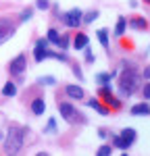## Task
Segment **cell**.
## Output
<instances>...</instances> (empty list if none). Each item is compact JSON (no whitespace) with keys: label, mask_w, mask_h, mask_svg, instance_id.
<instances>
[{"label":"cell","mask_w":150,"mask_h":156,"mask_svg":"<svg viewBox=\"0 0 150 156\" xmlns=\"http://www.w3.org/2000/svg\"><path fill=\"white\" fill-rule=\"evenodd\" d=\"M140 81H142V75L138 71V67L134 62H121V69L117 73V90L123 98H131L140 90Z\"/></svg>","instance_id":"obj_1"},{"label":"cell","mask_w":150,"mask_h":156,"mask_svg":"<svg viewBox=\"0 0 150 156\" xmlns=\"http://www.w3.org/2000/svg\"><path fill=\"white\" fill-rule=\"evenodd\" d=\"M88 106L92 108V110H96L98 115H102V117H109V115H111V108L106 106L100 98H90V100H88Z\"/></svg>","instance_id":"obj_10"},{"label":"cell","mask_w":150,"mask_h":156,"mask_svg":"<svg viewBox=\"0 0 150 156\" xmlns=\"http://www.w3.org/2000/svg\"><path fill=\"white\" fill-rule=\"evenodd\" d=\"M100 17V11H86L84 12V19H81V23L84 25H92L96 19Z\"/></svg>","instance_id":"obj_23"},{"label":"cell","mask_w":150,"mask_h":156,"mask_svg":"<svg viewBox=\"0 0 150 156\" xmlns=\"http://www.w3.org/2000/svg\"><path fill=\"white\" fill-rule=\"evenodd\" d=\"M119 48H121V50H127V52H131V50L136 48V46H134V40H131V37L121 36V37H119Z\"/></svg>","instance_id":"obj_24"},{"label":"cell","mask_w":150,"mask_h":156,"mask_svg":"<svg viewBox=\"0 0 150 156\" xmlns=\"http://www.w3.org/2000/svg\"><path fill=\"white\" fill-rule=\"evenodd\" d=\"M119 135L125 140V144L129 146V148L136 144V140H138V131L134 129V127H125V129H121V133H119Z\"/></svg>","instance_id":"obj_14"},{"label":"cell","mask_w":150,"mask_h":156,"mask_svg":"<svg viewBox=\"0 0 150 156\" xmlns=\"http://www.w3.org/2000/svg\"><path fill=\"white\" fill-rule=\"evenodd\" d=\"M117 73H119V69H115V71H111V73L100 71L94 79H96V83H98V85H104V83H111V79H112V77H117Z\"/></svg>","instance_id":"obj_16"},{"label":"cell","mask_w":150,"mask_h":156,"mask_svg":"<svg viewBox=\"0 0 150 156\" xmlns=\"http://www.w3.org/2000/svg\"><path fill=\"white\" fill-rule=\"evenodd\" d=\"M142 2H144V4H148V6H150V0H142Z\"/></svg>","instance_id":"obj_37"},{"label":"cell","mask_w":150,"mask_h":156,"mask_svg":"<svg viewBox=\"0 0 150 156\" xmlns=\"http://www.w3.org/2000/svg\"><path fill=\"white\" fill-rule=\"evenodd\" d=\"M96 94H98L96 98H100V100H102L104 104H106V102H109V100H111V98L115 96V92H112V85H111V83L98 85V90H96Z\"/></svg>","instance_id":"obj_13"},{"label":"cell","mask_w":150,"mask_h":156,"mask_svg":"<svg viewBox=\"0 0 150 156\" xmlns=\"http://www.w3.org/2000/svg\"><path fill=\"white\" fill-rule=\"evenodd\" d=\"M111 146H112V148L123 150V152H127V150H129V146L125 144V140L119 135V133H111Z\"/></svg>","instance_id":"obj_18"},{"label":"cell","mask_w":150,"mask_h":156,"mask_svg":"<svg viewBox=\"0 0 150 156\" xmlns=\"http://www.w3.org/2000/svg\"><path fill=\"white\" fill-rule=\"evenodd\" d=\"M31 17H34V9H29V6H27V9H23V11H21V15H19V23L29 21Z\"/></svg>","instance_id":"obj_29"},{"label":"cell","mask_w":150,"mask_h":156,"mask_svg":"<svg viewBox=\"0 0 150 156\" xmlns=\"http://www.w3.org/2000/svg\"><path fill=\"white\" fill-rule=\"evenodd\" d=\"M36 9L38 11H48L50 9V0H36Z\"/></svg>","instance_id":"obj_32"},{"label":"cell","mask_w":150,"mask_h":156,"mask_svg":"<svg viewBox=\"0 0 150 156\" xmlns=\"http://www.w3.org/2000/svg\"><path fill=\"white\" fill-rule=\"evenodd\" d=\"M2 96L4 98H15L17 96V83L15 81H6L2 85Z\"/></svg>","instance_id":"obj_19"},{"label":"cell","mask_w":150,"mask_h":156,"mask_svg":"<svg viewBox=\"0 0 150 156\" xmlns=\"http://www.w3.org/2000/svg\"><path fill=\"white\" fill-rule=\"evenodd\" d=\"M81 52H84V60H86V62H90V65H92V62H96V54H94V50L90 48V46H86Z\"/></svg>","instance_id":"obj_27"},{"label":"cell","mask_w":150,"mask_h":156,"mask_svg":"<svg viewBox=\"0 0 150 156\" xmlns=\"http://www.w3.org/2000/svg\"><path fill=\"white\" fill-rule=\"evenodd\" d=\"M106 106L111 108V112H119V110H123V100L117 96H112L109 102H106Z\"/></svg>","instance_id":"obj_22"},{"label":"cell","mask_w":150,"mask_h":156,"mask_svg":"<svg viewBox=\"0 0 150 156\" xmlns=\"http://www.w3.org/2000/svg\"><path fill=\"white\" fill-rule=\"evenodd\" d=\"M96 37H98L100 44H102V48L106 50V52H111V36H109V29H98L96 31Z\"/></svg>","instance_id":"obj_15"},{"label":"cell","mask_w":150,"mask_h":156,"mask_svg":"<svg viewBox=\"0 0 150 156\" xmlns=\"http://www.w3.org/2000/svg\"><path fill=\"white\" fill-rule=\"evenodd\" d=\"M36 83L44 85V87H46V85H56V77H54V75H40Z\"/></svg>","instance_id":"obj_25"},{"label":"cell","mask_w":150,"mask_h":156,"mask_svg":"<svg viewBox=\"0 0 150 156\" xmlns=\"http://www.w3.org/2000/svg\"><path fill=\"white\" fill-rule=\"evenodd\" d=\"M56 106H59L61 117L67 121L69 125H86L88 123V119L71 104V102H65V100H61V98H56Z\"/></svg>","instance_id":"obj_3"},{"label":"cell","mask_w":150,"mask_h":156,"mask_svg":"<svg viewBox=\"0 0 150 156\" xmlns=\"http://www.w3.org/2000/svg\"><path fill=\"white\" fill-rule=\"evenodd\" d=\"M125 31H127V19L125 17H119L117 23H115L112 34H115V37H121V36H125Z\"/></svg>","instance_id":"obj_17"},{"label":"cell","mask_w":150,"mask_h":156,"mask_svg":"<svg viewBox=\"0 0 150 156\" xmlns=\"http://www.w3.org/2000/svg\"><path fill=\"white\" fill-rule=\"evenodd\" d=\"M140 96H142V100H150V79H146L140 85Z\"/></svg>","instance_id":"obj_26"},{"label":"cell","mask_w":150,"mask_h":156,"mask_svg":"<svg viewBox=\"0 0 150 156\" xmlns=\"http://www.w3.org/2000/svg\"><path fill=\"white\" fill-rule=\"evenodd\" d=\"M140 75H142L144 79H150V65H148V67H144V71H140Z\"/></svg>","instance_id":"obj_34"},{"label":"cell","mask_w":150,"mask_h":156,"mask_svg":"<svg viewBox=\"0 0 150 156\" xmlns=\"http://www.w3.org/2000/svg\"><path fill=\"white\" fill-rule=\"evenodd\" d=\"M29 110L36 115V117H42L44 115V110H46V100L44 96H36L31 102H29Z\"/></svg>","instance_id":"obj_11"},{"label":"cell","mask_w":150,"mask_h":156,"mask_svg":"<svg viewBox=\"0 0 150 156\" xmlns=\"http://www.w3.org/2000/svg\"><path fill=\"white\" fill-rule=\"evenodd\" d=\"M46 40L50 42V46H56L59 40H61V31H59L56 27H50L48 31H46Z\"/></svg>","instance_id":"obj_20"},{"label":"cell","mask_w":150,"mask_h":156,"mask_svg":"<svg viewBox=\"0 0 150 156\" xmlns=\"http://www.w3.org/2000/svg\"><path fill=\"white\" fill-rule=\"evenodd\" d=\"M129 112H131L134 117H150V104H148V100H142V102L134 104Z\"/></svg>","instance_id":"obj_12"},{"label":"cell","mask_w":150,"mask_h":156,"mask_svg":"<svg viewBox=\"0 0 150 156\" xmlns=\"http://www.w3.org/2000/svg\"><path fill=\"white\" fill-rule=\"evenodd\" d=\"M96 154L98 156H111L112 154V146L111 144H102L98 150H96Z\"/></svg>","instance_id":"obj_30"},{"label":"cell","mask_w":150,"mask_h":156,"mask_svg":"<svg viewBox=\"0 0 150 156\" xmlns=\"http://www.w3.org/2000/svg\"><path fill=\"white\" fill-rule=\"evenodd\" d=\"M71 34H61V40H59V44H56V48L59 50H65V52H67V50L71 48Z\"/></svg>","instance_id":"obj_21"},{"label":"cell","mask_w":150,"mask_h":156,"mask_svg":"<svg viewBox=\"0 0 150 156\" xmlns=\"http://www.w3.org/2000/svg\"><path fill=\"white\" fill-rule=\"evenodd\" d=\"M71 71H73V75L79 79V81H84V79H86V77H84V71H81V67H79L77 62H73V65H71Z\"/></svg>","instance_id":"obj_31"},{"label":"cell","mask_w":150,"mask_h":156,"mask_svg":"<svg viewBox=\"0 0 150 156\" xmlns=\"http://www.w3.org/2000/svg\"><path fill=\"white\" fill-rule=\"evenodd\" d=\"M25 137H27V127L11 125L6 131V137H4V152L6 154H19L25 146Z\"/></svg>","instance_id":"obj_2"},{"label":"cell","mask_w":150,"mask_h":156,"mask_svg":"<svg viewBox=\"0 0 150 156\" xmlns=\"http://www.w3.org/2000/svg\"><path fill=\"white\" fill-rule=\"evenodd\" d=\"M127 27L136 29V31H148V19L142 17V15H131L127 19Z\"/></svg>","instance_id":"obj_7"},{"label":"cell","mask_w":150,"mask_h":156,"mask_svg":"<svg viewBox=\"0 0 150 156\" xmlns=\"http://www.w3.org/2000/svg\"><path fill=\"white\" fill-rule=\"evenodd\" d=\"M2 140H4V133H2V131H0V142H2Z\"/></svg>","instance_id":"obj_36"},{"label":"cell","mask_w":150,"mask_h":156,"mask_svg":"<svg viewBox=\"0 0 150 156\" xmlns=\"http://www.w3.org/2000/svg\"><path fill=\"white\" fill-rule=\"evenodd\" d=\"M65 96L71 98V100H84L86 90H84L81 85H77V83H69V85H65Z\"/></svg>","instance_id":"obj_9"},{"label":"cell","mask_w":150,"mask_h":156,"mask_svg":"<svg viewBox=\"0 0 150 156\" xmlns=\"http://www.w3.org/2000/svg\"><path fill=\"white\" fill-rule=\"evenodd\" d=\"M15 31H17V25L11 17H0V46L4 42H9L15 36Z\"/></svg>","instance_id":"obj_5"},{"label":"cell","mask_w":150,"mask_h":156,"mask_svg":"<svg viewBox=\"0 0 150 156\" xmlns=\"http://www.w3.org/2000/svg\"><path fill=\"white\" fill-rule=\"evenodd\" d=\"M138 4H140L138 0H129V6H131V9H138Z\"/></svg>","instance_id":"obj_35"},{"label":"cell","mask_w":150,"mask_h":156,"mask_svg":"<svg viewBox=\"0 0 150 156\" xmlns=\"http://www.w3.org/2000/svg\"><path fill=\"white\" fill-rule=\"evenodd\" d=\"M98 137H100V140H109V137H111V133H109V129L100 127V129H98Z\"/></svg>","instance_id":"obj_33"},{"label":"cell","mask_w":150,"mask_h":156,"mask_svg":"<svg viewBox=\"0 0 150 156\" xmlns=\"http://www.w3.org/2000/svg\"><path fill=\"white\" fill-rule=\"evenodd\" d=\"M27 69V56L25 54H17L15 58L9 62V73H11L12 77H21Z\"/></svg>","instance_id":"obj_6"},{"label":"cell","mask_w":150,"mask_h":156,"mask_svg":"<svg viewBox=\"0 0 150 156\" xmlns=\"http://www.w3.org/2000/svg\"><path fill=\"white\" fill-rule=\"evenodd\" d=\"M56 129H59V125H56V119H54V117H50L48 123H46V127H44V133H56Z\"/></svg>","instance_id":"obj_28"},{"label":"cell","mask_w":150,"mask_h":156,"mask_svg":"<svg viewBox=\"0 0 150 156\" xmlns=\"http://www.w3.org/2000/svg\"><path fill=\"white\" fill-rule=\"evenodd\" d=\"M71 46H73L77 52H81L86 46H90V36L84 34V31H75L73 37H71Z\"/></svg>","instance_id":"obj_8"},{"label":"cell","mask_w":150,"mask_h":156,"mask_svg":"<svg viewBox=\"0 0 150 156\" xmlns=\"http://www.w3.org/2000/svg\"><path fill=\"white\" fill-rule=\"evenodd\" d=\"M61 23L65 25V27H69V29H77L79 25H84L81 23V19H84V11L81 9H71V11H67V12H61Z\"/></svg>","instance_id":"obj_4"}]
</instances>
